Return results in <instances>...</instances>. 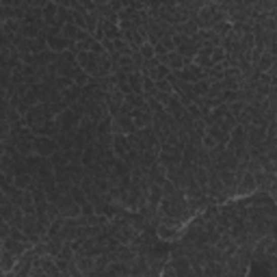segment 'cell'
<instances>
[{"label": "cell", "instance_id": "8fae6325", "mask_svg": "<svg viewBox=\"0 0 277 277\" xmlns=\"http://www.w3.org/2000/svg\"><path fill=\"white\" fill-rule=\"evenodd\" d=\"M208 87H210V83L206 78H201V80H197V83H193L191 85V91L197 95V97H206V93H208Z\"/></svg>", "mask_w": 277, "mask_h": 277}, {"label": "cell", "instance_id": "277c9868", "mask_svg": "<svg viewBox=\"0 0 277 277\" xmlns=\"http://www.w3.org/2000/svg\"><path fill=\"white\" fill-rule=\"evenodd\" d=\"M160 65H165V67L169 70V72H180V70H184V59L178 52H167V54H162V56H158L156 59Z\"/></svg>", "mask_w": 277, "mask_h": 277}, {"label": "cell", "instance_id": "5bb4252c", "mask_svg": "<svg viewBox=\"0 0 277 277\" xmlns=\"http://www.w3.org/2000/svg\"><path fill=\"white\" fill-rule=\"evenodd\" d=\"M9 238H13V240H20V243H28L26 234H24L22 230H18V227H11V230H9Z\"/></svg>", "mask_w": 277, "mask_h": 277}, {"label": "cell", "instance_id": "ba28073f", "mask_svg": "<svg viewBox=\"0 0 277 277\" xmlns=\"http://www.w3.org/2000/svg\"><path fill=\"white\" fill-rule=\"evenodd\" d=\"M30 184H32V176L30 174H15V178H13V186H15V189L28 191Z\"/></svg>", "mask_w": 277, "mask_h": 277}, {"label": "cell", "instance_id": "d6986e66", "mask_svg": "<svg viewBox=\"0 0 277 277\" xmlns=\"http://www.w3.org/2000/svg\"><path fill=\"white\" fill-rule=\"evenodd\" d=\"M0 277H5V273H3V271H0Z\"/></svg>", "mask_w": 277, "mask_h": 277}, {"label": "cell", "instance_id": "8992f818", "mask_svg": "<svg viewBox=\"0 0 277 277\" xmlns=\"http://www.w3.org/2000/svg\"><path fill=\"white\" fill-rule=\"evenodd\" d=\"M74 266L83 275L93 273L95 271V260L93 258H87V256H80V254H74Z\"/></svg>", "mask_w": 277, "mask_h": 277}, {"label": "cell", "instance_id": "6da1fadb", "mask_svg": "<svg viewBox=\"0 0 277 277\" xmlns=\"http://www.w3.org/2000/svg\"><path fill=\"white\" fill-rule=\"evenodd\" d=\"M54 152H59L54 138H50V136H35L32 138V154H35V156L50 158Z\"/></svg>", "mask_w": 277, "mask_h": 277}, {"label": "cell", "instance_id": "9c48e42d", "mask_svg": "<svg viewBox=\"0 0 277 277\" xmlns=\"http://www.w3.org/2000/svg\"><path fill=\"white\" fill-rule=\"evenodd\" d=\"M15 262H18V258L5 251V254L0 256V271H3V273H11L13 268H15Z\"/></svg>", "mask_w": 277, "mask_h": 277}, {"label": "cell", "instance_id": "52a82bcc", "mask_svg": "<svg viewBox=\"0 0 277 277\" xmlns=\"http://www.w3.org/2000/svg\"><path fill=\"white\" fill-rule=\"evenodd\" d=\"M80 95H83V89L76 87L74 83H72V85H70V87H67V89H65V91L61 93V100H63V102L70 107V104H74V102H78V100H80Z\"/></svg>", "mask_w": 277, "mask_h": 277}, {"label": "cell", "instance_id": "5b68a950", "mask_svg": "<svg viewBox=\"0 0 277 277\" xmlns=\"http://www.w3.org/2000/svg\"><path fill=\"white\" fill-rule=\"evenodd\" d=\"M111 150L113 154H115L117 158H124L128 150H130V145H128V138L124 134H113V143H111Z\"/></svg>", "mask_w": 277, "mask_h": 277}, {"label": "cell", "instance_id": "2e32d148", "mask_svg": "<svg viewBox=\"0 0 277 277\" xmlns=\"http://www.w3.org/2000/svg\"><path fill=\"white\" fill-rule=\"evenodd\" d=\"M160 277H178V275H176L174 268H171V264H169V262H165V268H162Z\"/></svg>", "mask_w": 277, "mask_h": 277}, {"label": "cell", "instance_id": "ac0fdd59", "mask_svg": "<svg viewBox=\"0 0 277 277\" xmlns=\"http://www.w3.org/2000/svg\"><path fill=\"white\" fill-rule=\"evenodd\" d=\"M5 254V249H3V238H0V256Z\"/></svg>", "mask_w": 277, "mask_h": 277}, {"label": "cell", "instance_id": "4fadbf2b", "mask_svg": "<svg viewBox=\"0 0 277 277\" xmlns=\"http://www.w3.org/2000/svg\"><path fill=\"white\" fill-rule=\"evenodd\" d=\"M154 87H156L158 93H167V95L174 93V87H171L169 80H158V83H154Z\"/></svg>", "mask_w": 277, "mask_h": 277}, {"label": "cell", "instance_id": "3957f363", "mask_svg": "<svg viewBox=\"0 0 277 277\" xmlns=\"http://www.w3.org/2000/svg\"><path fill=\"white\" fill-rule=\"evenodd\" d=\"M3 249L7 251V254H11V256H15V258H20V256H24L28 249H32V245L30 243H20V240H13V238H3Z\"/></svg>", "mask_w": 277, "mask_h": 277}, {"label": "cell", "instance_id": "9a60e30c", "mask_svg": "<svg viewBox=\"0 0 277 277\" xmlns=\"http://www.w3.org/2000/svg\"><path fill=\"white\" fill-rule=\"evenodd\" d=\"M9 230H11V225L0 217V238H7V236H9Z\"/></svg>", "mask_w": 277, "mask_h": 277}, {"label": "cell", "instance_id": "e0dca14e", "mask_svg": "<svg viewBox=\"0 0 277 277\" xmlns=\"http://www.w3.org/2000/svg\"><path fill=\"white\" fill-rule=\"evenodd\" d=\"M28 277H50V275H48V273H44L42 271V266H32L30 268V275Z\"/></svg>", "mask_w": 277, "mask_h": 277}, {"label": "cell", "instance_id": "7c38bea8", "mask_svg": "<svg viewBox=\"0 0 277 277\" xmlns=\"http://www.w3.org/2000/svg\"><path fill=\"white\" fill-rule=\"evenodd\" d=\"M138 56H141L143 61H150V59H154V46L152 44H143L141 48H138Z\"/></svg>", "mask_w": 277, "mask_h": 277}, {"label": "cell", "instance_id": "7a4b0ae2", "mask_svg": "<svg viewBox=\"0 0 277 277\" xmlns=\"http://www.w3.org/2000/svg\"><path fill=\"white\" fill-rule=\"evenodd\" d=\"M54 206L59 208V215L63 219H78L80 217V206H78L76 201H72L67 195H61V197L56 199Z\"/></svg>", "mask_w": 277, "mask_h": 277}, {"label": "cell", "instance_id": "30bf717a", "mask_svg": "<svg viewBox=\"0 0 277 277\" xmlns=\"http://www.w3.org/2000/svg\"><path fill=\"white\" fill-rule=\"evenodd\" d=\"M67 197H70L72 201H76L78 206H85V203H87L85 193L80 191V186H78V184H72V186H70V193H67Z\"/></svg>", "mask_w": 277, "mask_h": 277}]
</instances>
